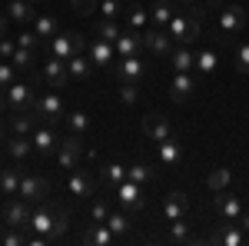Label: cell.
<instances>
[{"label": "cell", "mask_w": 249, "mask_h": 246, "mask_svg": "<svg viewBox=\"0 0 249 246\" xmlns=\"http://www.w3.org/2000/svg\"><path fill=\"white\" fill-rule=\"evenodd\" d=\"M143 47H146L153 57H170V50H173L170 30H163V27H156V30H143Z\"/></svg>", "instance_id": "obj_14"}, {"label": "cell", "mask_w": 249, "mask_h": 246, "mask_svg": "<svg viewBox=\"0 0 249 246\" xmlns=\"http://www.w3.org/2000/svg\"><path fill=\"white\" fill-rule=\"evenodd\" d=\"M90 60H93V67H113V60H116V47L110 43V40H100L96 37L93 43H90Z\"/></svg>", "instance_id": "obj_23"}, {"label": "cell", "mask_w": 249, "mask_h": 246, "mask_svg": "<svg viewBox=\"0 0 249 246\" xmlns=\"http://www.w3.org/2000/svg\"><path fill=\"white\" fill-rule=\"evenodd\" d=\"M116 200H120V207L130 209V213H140V209L146 207V196H143V187L140 183H133L130 176L116 187Z\"/></svg>", "instance_id": "obj_10"}, {"label": "cell", "mask_w": 249, "mask_h": 246, "mask_svg": "<svg viewBox=\"0 0 249 246\" xmlns=\"http://www.w3.org/2000/svg\"><path fill=\"white\" fill-rule=\"evenodd\" d=\"M107 216H110V207H107L103 200H96L93 207H90V220H93V223H107Z\"/></svg>", "instance_id": "obj_48"}, {"label": "cell", "mask_w": 249, "mask_h": 246, "mask_svg": "<svg viewBox=\"0 0 249 246\" xmlns=\"http://www.w3.org/2000/svg\"><path fill=\"white\" fill-rule=\"evenodd\" d=\"M160 163H163V167H170V170H176V167L183 163V147H179V140H176V136L160 140Z\"/></svg>", "instance_id": "obj_24"}, {"label": "cell", "mask_w": 249, "mask_h": 246, "mask_svg": "<svg viewBox=\"0 0 249 246\" xmlns=\"http://www.w3.org/2000/svg\"><path fill=\"white\" fill-rule=\"evenodd\" d=\"M37 74H40V80H43V83H47L50 90H63V87L70 83V70H67V60L53 57V54H50V57L40 63Z\"/></svg>", "instance_id": "obj_4"}, {"label": "cell", "mask_w": 249, "mask_h": 246, "mask_svg": "<svg viewBox=\"0 0 249 246\" xmlns=\"http://www.w3.org/2000/svg\"><path fill=\"white\" fill-rule=\"evenodd\" d=\"M10 63H14L17 70H23V74H30L34 63H37V50H30V47H17L14 57H10Z\"/></svg>", "instance_id": "obj_32"}, {"label": "cell", "mask_w": 249, "mask_h": 246, "mask_svg": "<svg viewBox=\"0 0 249 246\" xmlns=\"http://www.w3.org/2000/svg\"><path fill=\"white\" fill-rule=\"evenodd\" d=\"M0 37H7V17L0 14Z\"/></svg>", "instance_id": "obj_55"}, {"label": "cell", "mask_w": 249, "mask_h": 246, "mask_svg": "<svg viewBox=\"0 0 249 246\" xmlns=\"http://www.w3.org/2000/svg\"><path fill=\"white\" fill-rule=\"evenodd\" d=\"M219 30H223L226 37L243 34V30H246V7H239V3L223 7V14H219Z\"/></svg>", "instance_id": "obj_11"}, {"label": "cell", "mask_w": 249, "mask_h": 246, "mask_svg": "<svg viewBox=\"0 0 249 246\" xmlns=\"http://www.w3.org/2000/svg\"><path fill=\"white\" fill-rule=\"evenodd\" d=\"M170 67H173V74H190V70H196V50L193 47H173Z\"/></svg>", "instance_id": "obj_22"}, {"label": "cell", "mask_w": 249, "mask_h": 246, "mask_svg": "<svg viewBox=\"0 0 249 246\" xmlns=\"http://www.w3.org/2000/svg\"><path fill=\"white\" fill-rule=\"evenodd\" d=\"M203 14H206V7L199 3L193 14H176V17L170 20V37L173 43H179V47H193L196 40L203 37Z\"/></svg>", "instance_id": "obj_1"}, {"label": "cell", "mask_w": 249, "mask_h": 246, "mask_svg": "<svg viewBox=\"0 0 249 246\" xmlns=\"http://www.w3.org/2000/svg\"><path fill=\"white\" fill-rule=\"evenodd\" d=\"M67 3H70V7H73L77 14H83V17H90V14L96 10V3H100V0H67Z\"/></svg>", "instance_id": "obj_50"}, {"label": "cell", "mask_w": 249, "mask_h": 246, "mask_svg": "<svg viewBox=\"0 0 249 246\" xmlns=\"http://www.w3.org/2000/svg\"><path fill=\"white\" fill-rule=\"evenodd\" d=\"M236 223H239V227H243V229H246V233H249V213H243V216H239Z\"/></svg>", "instance_id": "obj_54"}, {"label": "cell", "mask_w": 249, "mask_h": 246, "mask_svg": "<svg viewBox=\"0 0 249 246\" xmlns=\"http://www.w3.org/2000/svg\"><path fill=\"white\" fill-rule=\"evenodd\" d=\"M63 120H67L70 133H77V136H83V133L90 130V116H87V114H80V110H77V114H67Z\"/></svg>", "instance_id": "obj_41"}, {"label": "cell", "mask_w": 249, "mask_h": 246, "mask_svg": "<svg viewBox=\"0 0 249 246\" xmlns=\"http://www.w3.org/2000/svg\"><path fill=\"white\" fill-rule=\"evenodd\" d=\"M7 153H10V160H17V163H23L30 153H34V140H27L23 133H17L10 143H7Z\"/></svg>", "instance_id": "obj_28"}, {"label": "cell", "mask_w": 249, "mask_h": 246, "mask_svg": "<svg viewBox=\"0 0 249 246\" xmlns=\"http://www.w3.org/2000/svg\"><path fill=\"white\" fill-rule=\"evenodd\" d=\"M47 43H50V54L60 57V60H70V57H77V54L87 50V40L77 30H60L57 37H50Z\"/></svg>", "instance_id": "obj_2"}, {"label": "cell", "mask_w": 249, "mask_h": 246, "mask_svg": "<svg viewBox=\"0 0 249 246\" xmlns=\"http://www.w3.org/2000/svg\"><path fill=\"white\" fill-rule=\"evenodd\" d=\"M216 67H219V54H216L213 47H203V50H196V74H199V76L216 74Z\"/></svg>", "instance_id": "obj_25"}, {"label": "cell", "mask_w": 249, "mask_h": 246, "mask_svg": "<svg viewBox=\"0 0 249 246\" xmlns=\"http://www.w3.org/2000/svg\"><path fill=\"white\" fill-rule=\"evenodd\" d=\"M210 243H223V246H246L249 243V233L236 220H223V227L213 229Z\"/></svg>", "instance_id": "obj_9"}, {"label": "cell", "mask_w": 249, "mask_h": 246, "mask_svg": "<svg viewBox=\"0 0 249 246\" xmlns=\"http://www.w3.org/2000/svg\"><path fill=\"white\" fill-rule=\"evenodd\" d=\"M67 70H70V80H90V70H93V60L87 57V54H77V57L67 60Z\"/></svg>", "instance_id": "obj_27"}, {"label": "cell", "mask_w": 249, "mask_h": 246, "mask_svg": "<svg viewBox=\"0 0 249 246\" xmlns=\"http://www.w3.org/2000/svg\"><path fill=\"white\" fill-rule=\"evenodd\" d=\"M47 193H50V183L37 176V173H23V180H20V193L27 203H40V200H47Z\"/></svg>", "instance_id": "obj_12"}, {"label": "cell", "mask_w": 249, "mask_h": 246, "mask_svg": "<svg viewBox=\"0 0 249 246\" xmlns=\"http://www.w3.org/2000/svg\"><path fill=\"white\" fill-rule=\"evenodd\" d=\"M7 107L14 114H34L37 110V87L27 80V83H10L7 90Z\"/></svg>", "instance_id": "obj_3"}, {"label": "cell", "mask_w": 249, "mask_h": 246, "mask_svg": "<svg viewBox=\"0 0 249 246\" xmlns=\"http://www.w3.org/2000/svg\"><path fill=\"white\" fill-rule=\"evenodd\" d=\"M34 114L43 120V123H60L63 120V96L57 90H47L43 96H37V110Z\"/></svg>", "instance_id": "obj_8"}, {"label": "cell", "mask_w": 249, "mask_h": 246, "mask_svg": "<svg viewBox=\"0 0 249 246\" xmlns=\"http://www.w3.org/2000/svg\"><path fill=\"white\" fill-rule=\"evenodd\" d=\"M67 227H70V213H67V209H57V223H53V233H50V240L57 243L60 236L67 233Z\"/></svg>", "instance_id": "obj_46"}, {"label": "cell", "mask_w": 249, "mask_h": 246, "mask_svg": "<svg viewBox=\"0 0 249 246\" xmlns=\"http://www.w3.org/2000/svg\"><path fill=\"white\" fill-rule=\"evenodd\" d=\"M80 160H83V136H77V133L60 136V143H57V163H60V170H77Z\"/></svg>", "instance_id": "obj_5"}, {"label": "cell", "mask_w": 249, "mask_h": 246, "mask_svg": "<svg viewBox=\"0 0 249 246\" xmlns=\"http://www.w3.org/2000/svg\"><path fill=\"white\" fill-rule=\"evenodd\" d=\"M3 220L10 223V227H27V220H30V203L17 196V200H7L3 203Z\"/></svg>", "instance_id": "obj_21"}, {"label": "cell", "mask_w": 249, "mask_h": 246, "mask_svg": "<svg viewBox=\"0 0 249 246\" xmlns=\"http://www.w3.org/2000/svg\"><path fill=\"white\" fill-rule=\"evenodd\" d=\"M3 110H7V94H0V116H3Z\"/></svg>", "instance_id": "obj_56"}, {"label": "cell", "mask_w": 249, "mask_h": 246, "mask_svg": "<svg viewBox=\"0 0 249 246\" xmlns=\"http://www.w3.org/2000/svg\"><path fill=\"white\" fill-rule=\"evenodd\" d=\"M232 183V173L226 170V167H219V170H213L210 176H206V187L213 189V193H219V189H230Z\"/></svg>", "instance_id": "obj_38"}, {"label": "cell", "mask_w": 249, "mask_h": 246, "mask_svg": "<svg viewBox=\"0 0 249 246\" xmlns=\"http://www.w3.org/2000/svg\"><path fill=\"white\" fill-rule=\"evenodd\" d=\"M14 50H17V40L0 37V57H3V60H10V57H14Z\"/></svg>", "instance_id": "obj_51"}, {"label": "cell", "mask_w": 249, "mask_h": 246, "mask_svg": "<svg viewBox=\"0 0 249 246\" xmlns=\"http://www.w3.org/2000/svg\"><path fill=\"white\" fill-rule=\"evenodd\" d=\"M116 57H140V50H143V30H123L120 37H116Z\"/></svg>", "instance_id": "obj_18"}, {"label": "cell", "mask_w": 249, "mask_h": 246, "mask_svg": "<svg viewBox=\"0 0 249 246\" xmlns=\"http://www.w3.org/2000/svg\"><path fill=\"white\" fill-rule=\"evenodd\" d=\"M110 76H116L120 83H136V80L146 76V63H143L140 57H120V60H113Z\"/></svg>", "instance_id": "obj_7"}, {"label": "cell", "mask_w": 249, "mask_h": 246, "mask_svg": "<svg viewBox=\"0 0 249 246\" xmlns=\"http://www.w3.org/2000/svg\"><path fill=\"white\" fill-rule=\"evenodd\" d=\"M143 136H146V140H153V143H160V140L173 136L170 116H163V114H146V116H143Z\"/></svg>", "instance_id": "obj_15"}, {"label": "cell", "mask_w": 249, "mask_h": 246, "mask_svg": "<svg viewBox=\"0 0 249 246\" xmlns=\"http://www.w3.org/2000/svg\"><path fill=\"white\" fill-rule=\"evenodd\" d=\"M7 10H10V20H17V23H34V17H37L30 0H10Z\"/></svg>", "instance_id": "obj_30"}, {"label": "cell", "mask_w": 249, "mask_h": 246, "mask_svg": "<svg viewBox=\"0 0 249 246\" xmlns=\"http://www.w3.org/2000/svg\"><path fill=\"white\" fill-rule=\"evenodd\" d=\"M67 193L77 196V200L93 196V193H96V176L90 170H73V173H70V180H67Z\"/></svg>", "instance_id": "obj_13"}, {"label": "cell", "mask_w": 249, "mask_h": 246, "mask_svg": "<svg viewBox=\"0 0 249 246\" xmlns=\"http://www.w3.org/2000/svg\"><path fill=\"white\" fill-rule=\"evenodd\" d=\"M146 20H153L146 7H130V14H126V23H130L133 30H146Z\"/></svg>", "instance_id": "obj_42"}, {"label": "cell", "mask_w": 249, "mask_h": 246, "mask_svg": "<svg viewBox=\"0 0 249 246\" xmlns=\"http://www.w3.org/2000/svg\"><path fill=\"white\" fill-rule=\"evenodd\" d=\"M96 14L103 20H116L123 14V3H120V0H100V3H96Z\"/></svg>", "instance_id": "obj_43"}, {"label": "cell", "mask_w": 249, "mask_h": 246, "mask_svg": "<svg viewBox=\"0 0 249 246\" xmlns=\"http://www.w3.org/2000/svg\"><path fill=\"white\" fill-rule=\"evenodd\" d=\"M53 223H57V209L50 207L47 200H40L37 207L30 209V220H27V227L34 229V233H43L47 240H50V233H53ZM53 243V240H50Z\"/></svg>", "instance_id": "obj_6"}, {"label": "cell", "mask_w": 249, "mask_h": 246, "mask_svg": "<svg viewBox=\"0 0 249 246\" xmlns=\"http://www.w3.org/2000/svg\"><path fill=\"white\" fill-rule=\"evenodd\" d=\"M232 63H236V74H249V43H239V47H236Z\"/></svg>", "instance_id": "obj_45"}, {"label": "cell", "mask_w": 249, "mask_h": 246, "mask_svg": "<svg viewBox=\"0 0 249 246\" xmlns=\"http://www.w3.org/2000/svg\"><path fill=\"white\" fill-rule=\"evenodd\" d=\"M150 17L156 20V27H170V20L176 17V14H173V3L170 0H156L153 10H150Z\"/></svg>", "instance_id": "obj_37"}, {"label": "cell", "mask_w": 249, "mask_h": 246, "mask_svg": "<svg viewBox=\"0 0 249 246\" xmlns=\"http://www.w3.org/2000/svg\"><path fill=\"white\" fill-rule=\"evenodd\" d=\"M176 3H186V7H190V3H196V0H176Z\"/></svg>", "instance_id": "obj_57"}, {"label": "cell", "mask_w": 249, "mask_h": 246, "mask_svg": "<svg viewBox=\"0 0 249 246\" xmlns=\"http://www.w3.org/2000/svg\"><path fill=\"white\" fill-rule=\"evenodd\" d=\"M100 180L107 183V187H120L123 180H126V167L123 163H107V167H100Z\"/></svg>", "instance_id": "obj_31"}, {"label": "cell", "mask_w": 249, "mask_h": 246, "mask_svg": "<svg viewBox=\"0 0 249 246\" xmlns=\"http://www.w3.org/2000/svg\"><path fill=\"white\" fill-rule=\"evenodd\" d=\"M107 227L113 229V236L120 240V236H126V233L133 229V220H130L126 213H110V216H107Z\"/></svg>", "instance_id": "obj_36"}, {"label": "cell", "mask_w": 249, "mask_h": 246, "mask_svg": "<svg viewBox=\"0 0 249 246\" xmlns=\"http://www.w3.org/2000/svg\"><path fill=\"white\" fill-rule=\"evenodd\" d=\"M20 180H23V170H3L0 173V189L7 193V196H17L20 193Z\"/></svg>", "instance_id": "obj_33"}, {"label": "cell", "mask_w": 249, "mask_h": 246, "mask_svg": "<svg viewBox=\"0 0 249 246\" xmlns=\"http://www.w3.org/2000/svg\"><path fill=\"white\" fill-rule=\"evenodd\" d=\"M120 100H123L126 107H133L136 100H140V87H136V83H120Z\"/></svg>", "instance_id": "obj_47"}, {"label": "cell", "mask_w": 249, "mask_h": 246, "mask_svg": "<svg viewBox=\"0 0 249 246\" xmlns=\"http://www.w3.org/2000/svg\"><path fill=\"white\" fill-rule=\"evenodd\" d=\"M196 94V74H173L170 80V96L176 100V103H183V100H190V96Z\"/></svg>", "instance_id": "obj_19"}, {"label": "cell", "mask_w": 249, "mask_h": 246, "mask_svg": "<svg viewBox=\"0 0 249 246\" xmlns=\"http://www.w3.org/2000/svg\"><path fill=\"white\" fill-rule=\"evenodd\" d=\"M116 236H113V229L107 227V223H93V227L83 233V243H90V246H110Z\"/></svg>", "instance_id": "obj_26"}, {"label": "cell", "mask_w": 249, "mask_h": 246, "mask_svg": "<svg viewBox=\"0 0 249 246\" xmlns=\"http://www.w3.org/2000/svg\"><path fill=\"white\" fill-rule=\"evenodd\" d=\"M10 123H14V133H34V127H37V114H14L10 116Z\"/></svg>", "instance_id": "obj_40"}, {"label": "cell", "mask_w": 249, "mask_h": 246, "mask_svg": "<svg viewBox=\"0 0 249 246\" xmlns=\"http://www.w3.org/2000/svg\"><path fill=\"white\" fill-rule=\"evenodd\" d=\"M10 83H17V67L14 63H0V94H7Z\"/></svg>", "instance_id": "obj_44"}, {"label": "cell", "mask_w": 249, "mask_h": 246, "mask_svg": "<svg viewBox=\"0 0 249 246\" xmlns=\"http://www.w3.org/2000/svg\"><path fill=\"white\" fill-rule=\"evenodd\" d=\"M199 3H203L206 10H216V7H223V0H199Z\"/></svg>", "instance_id": "obj_53"}, {"label": "cell", "mask_w": 249, "mask_h": 246, "mask_svg": "<svg viewBox=\"0 0 249 246\" xmlns=\"http://www.w3.org/2000/svg\"><path fill=\"white\" fill-rule=\"evenodd\" d=\"M30 3H43V0H30Z\"/></svg>", "instance_id": "obj_59"}, {"label": "cell", "mask_w": 249, "mask_h": 246, "mask_svg": "<svg viewBox=\"0 0 249 246\" xmlns=\"http://www.w3.org/2000/svg\"><path fill=\"white\" fill-rule=\"evenodd\" d=\"M34 150L40 153V156H47V153H53L57 150V143H60V133L53 130V123H43V127H34Z\"/></svg>", "instance_id": "obj_17"}, {"label": "cell", "mask_w": 249, "mask_h": 246, "mask_svg": "<svg viewBox=\"0 0 249 246\" xmlns=\"http://www.w3.org/2000/svg\"><path fill=\"white\" fill-rule=\"evenodd\" d=\"M34 34H37L40 40H50L60 34V23L57 17H50V14H40V17H34Z\"/></svg>", "instance_id": "obj_29"}, {"label": "cell", "mask_w": 249, "mask_h": 246, "mask_svg": "<svg viewBox=\"0 0 249 246\" xmlns=\"http://www.w3.org/2000/svg\"><path fill=\"white\" fill-rule=\"evenodd\" d=\"M186 213H190V196L183 189H173L170 196L163 200V216L166 220H183Z\"/></svg>", "instance_id": "obj_20"}, {"label": "cell", "mask_w": 249, "mask_h": 246, "mask_svg": "<svg viewBox=\"0 0 249 246\" xmlns=\"http://www.w3.org/2000/svg\"><path fill=\"white\" fill-rule=\"evenodd\" d=\"M23 243H27V240H23L20 233H14V229H10V233L3 236V246H23Z\"/></svg>", "instance_id": "obj_52"}, {"label": "cell", "mask_w": 249, "mask_h": 246, "mask_svg": "<svg viewBox=\"0 0 249 246\" xmlns=\"http://www.w3.org/2000/svg\"><path fill=\"white\" fill-rule=\"evenodd\" d=\"M0 140H3V123H0Z\"/></svg>", "instance_id": "obj_58"}, {"label": "cell", "mask_w": 249, "mask_h": 246, "mask_svg": "<svg viewBox=\"0 0 249 246\" xmlns=\"http://www.w3.org/2000/svg\"><path fill=\"white\" fill-rule=\"evenodd\" d=\"M170 240H173V243H190V240H193L186 216H183V220H170Z\"/></svg>", "instance_id": "obj_39"}, {"label": "cell", "mask_w": 249, "mask_h": 246, "mask_svg": "<svg viewBox=\"0 0 249 246\" xmlns=\"http://www.w3.org/2000/svg\"><path fill=\"white\" fill-rule=\"evenodd\" d=\"M43 40L34 34V30H23V34H17V47H30V50H37Z\"/></svg>", "instance_id": "obj_49"}, {"label": "cell", "mask_w": 249, "mask_h": 246, "mask_svg": "<svg viewBox=\"0 0 249 246\" xmlns=\"http://www.w3.org/2000/svg\"><path fill=\"white\" fill-rule=\"evenodd\" d=\"M93 34L100 40H110V43H116V37H120V34H123V30H120V23H116V20H96L93 23Z\"/></svg>", "instance_id": "obj_34"}, {"label": "cell", "mask_w": 249, "mask_h": 246, "mask_svg": "<svg viewBox=\"0 0 249 246\" xmlns=\"http://www.w3.org/2000/svg\"><path fill=\"white\" fill-rule=\"evenodd\" d=\"M126 176H130L133 183L143 187V183H153V180H156V170L150 167V163H133V167H126Z\"/></svg>", "instance_id": "obj_35"}, {"label": "cell", "mask_w": 249, "mask_h": 246, "mask_svg": "<svg viewBox=\"0 0 249 246\" xmlns=\"http://www.w3.org/2000/svg\"><path fill=\"white\" fill-rule=\"evenodd\" d=\"M213 207H216V213H219L223 220H239V216H243V200L232 196L230 189H219V193L213 196Z\"/></svg>", "instance_id": "obj_16"}]
</instances>
